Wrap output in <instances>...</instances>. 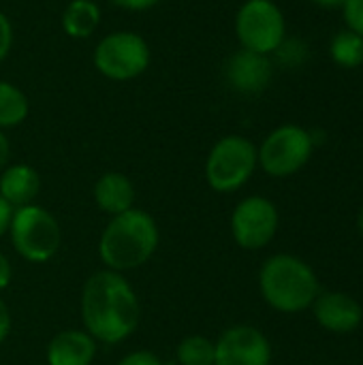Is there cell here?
Returning a JSON list of instances; mask_svg holds the SVG:
<instances>
[{
    "mask_svg": "<svg viewBox=\"0 0 363 365\" xmlns=\"http://www.w3.org/2000/svg\"><path fill=\"white\" fill-rule=\"evenodd\" d=\"M81 321L86 331L103 344L131 338L141 321L139 297L120 272L92 274L81 291Z\"/></svg>",
    "mask_w": 363,
    "mask_h": 365,
    "instance_id": "cell-1",
    "label": "cell"
},
{
    "mask_svg": "<svg viewBox=\"0 0 363 365\" xmlns=\"http://www.w3.org/2000/svg\"><path fill=\"white\" fill-rule=\"evenodd\" d=\"M158 240L156 220L148 212L133 207L109 220L98 242V257L107 269L122 274L148 263L158 248Z\"/></svg>",
    "mask_w": 363,
    "mask_h": 365,
    "instance_id": "cell-2",
    "label": "cell"
},
{
    "mask_svg": "<svg viewBox=\"0 0 363 365\" xmlns=\"http://www.w3.org/2000/svg\"><path fill=\"white\" fill-rule=\"evenodd\" d=\"M259 291L267 306L285 314L312 308L321 293L315 269L293 255L270 257L259 272Z\"/></svg>",
    "mask_w": 363,
    "mask_h": 365,
    "instance_id": "cell-3",
    "label": "cell"
},
{
    "mask_svg": "<svg viewBox=\"0 0 363 365\" xmlns=\"http://www.w3.org/2000/svg\"><path fill=\"white\" fill-rule=\"evenodd\" d=\"M152 62L148 41L135 30H113L105 34L92 51V64L109 81H133L141 77Z\"/></svg>",
    "mask_w": 363,
    "mask_h": 365,
    "instance_id": "cell-4",
    "label": "cell"
},
{
    "mask_svg": "<svg viewBox=\"0 0 363 365\" xmlns=\"http://www.w3.org/2000/svg\"><path fill=\"white\" fill-rule=\"evenodd\" d=\"M259 167L257 145L242 135H225L218 139L205 160L208 186L216 192L240 190Z\"/></svg>",
    "mask_w": 363,
    "mask_h": 365,
    "instance_id": "cell-5",
    "label": "cell"
},
{
    "mask_svg": "<svg viewBox=\"0 0 363 365\" xmlns=\"http://www.w3.org/2000/svg\"><path fill=\"white\" fill-rule=\"evenodd\" d=\"M9 235L15 252L28 263L49 261L62 242L58 220L36 203L13 210Z\"/></svg>",
    "mask_w": 363,
    "mask_h": 365,
    "instance_id": "cell-6",
    "label": "cell"
},
{
    "mask_svg": "<svg viewBox=\"0 0 363 365\" xmlns=\"http://www.w3.org/2000/svg\"><path fill=\"white\" fill-rule=\"evenodd\" d=\"M242 49L272 56L287 38V19L274 0H246L233 19Z\"/></svg>",
    "mask_w": 363,
    "mask_h": 365,
    "instance_id": "cell-7",
    "label": "cell"
},
{
    "mask_svg": "<svg viewBox=\"0 0 363 365\" xmlns=\"http://www.w3.org/2000/svg\"><path fill=\"white\" fill-rule=\"evenodd\" d=\"M315 150L310 130L297 124H282L274 128L257 148L259 167L272 178H289L302 171Z\"/></svg>",
    "mask_w": 363,
    "mask_h": 365,
    "instance_id": "cell-8",
    "label": "cell"
},
{
    "mask_svg": "<svg viewBox=\"0 0 363 365\" xmlns=\"http://www.w3.org/2000/svg\"><path fill=\"white\" fill-rule=\"evenodd\" d=\"M278 210L265 197L242 199L231 214V233L240 248L261 250L265 248L278 231Z\"/></svg>",
    "mask_w": 363,
    "mask_h": 365,
    "instance_id": "cell-9",
    "label": "cell"
},
{
    "mask_svg": "<svg viewBox=\"0 0 363 365\" xmlns=\"http://www.w3.org/2000/svg\"><path fill=\"white\" fill-rule=\"evenodd\" d=\"M214 365H270L272 344L263 331L250 325H235L214 342Z\"/></svg>",
    "mask_w": 363,
    "mask_h": 365,
    "instance_id": "cell-10",
    "label": "cell"
},
{
    "mask_svg": "<svg viewBox=\"0 0 363 365\" xmlns=\"http://www.w3.org/2000/svg\"><path fill=\"white\" fill-rule=\"evenodd\" d=\"M223 71L231 90L240 94H259L272 83L274 62L270 56L250 49H237L227 58Z\"/></svg>",
    "mask_w": 363,
    "mask_h": 365,
    "instance_id": "cell-11",
    "label": "cell"
},
{
    "mask_svg": "<svg viewBox=\"0 0 363 365\" xmlns=\"http://www.w3.org/2000/svg\"><path fill=\"white\" fill-rule=\"evenodd\" d=\"M317 323L332 334H353L363 321L362 304L342 291L319 293L312 304Z\"/></svg>",
    "mask_w": 363,
    "mask_h": 365,
    "instance_id": "cell-12",
    "label": "cell"
},
{
    "mask_svg": "<svg viewBox=\"0 0 363 365\" xmlns=\"http://www.w3.org/2000/svg\"><path fill=\"white\" fill-rule=\"evenodd\" d=\"M45 357L47 365H92L96 357V340L79 329L60 331L47 344Z\"/></svg>",
    "mask_w": 363,
    "mask_h": 365,
    "instance_id": "cell-13",
    "label": "cell"
},
{
    "mask_svg": "<svg viewBox=\"0 0 363 365\" xmlns=\"http://www.w3.org/2000/svg\"><path fill=\"white\" fill-rule=\"evenodd\" d=\"M41 190L39 171L26 163L6 165L0 171V197L15 210L34 203Z\"/></svg>",
    "mask_w": 363,
    "mask_h": 365,
    "instance_id": "cell-14",
    "label": "cell"
},
{
    "mask_svg": "<svg viewBox=\"0 0 363 365\" xmlns=\"http://www.w3.org/2000/svg\"><path fill=\"white\" fill-rule=\"evenodd\" d=\"M135 197L137 192L133 182L120 171H107L94 184V201L98 210L109 214L111 218L133 210Z\"/></svg>",
    "mask_w": 363,
    "mask_h": 365,
    "instance_id": "cell-15",
    "label": "cell"
},
{
    "mask_svg": "<svg viewBox=\"0 0 363 365\" xmlns=\"http://www.w3.org/2000/svg\"><path fill=\"white\" fill-rule=\"evenodd\" d=\"M60 26L66 36L83 41L101 26V6L94 0H71L60 15Z\"/></svg>",
    "mask_w": 363,
    "mask_h": 365,
    "instance_id": "cell-16",
    "label": "cell"
},
{
    "mask_svg": "<svg viewBox=\"0 0 363 365\" xmlns=\"http://www.w3.org/2000/svg\"><path fill=\"white\" fill-rule=\"evenodd\" d=\"M30 113V101L26 92L13 81L0 79V130L15 128L26 122Z\"/></svg>",
    "mask_w": 363,
    "mask_h": 365,
    "instance_id": "cell-17",
    "label": "cell"
},
{
    "mask_svg": "<svg viewBox=\"0 0 363 365\" xmlns=\"http://www.w3.org/2000/svg\"><path fill=\"white\" fill-rule=\"evenodd\" d=\"M329 56L342 68H359L363 64V38L349 28L340 30L329 43Z\"/></svg>",
    "mask_w": 363,
    "mask_h": 365,
    "instance_id": "cell-18",
    "label": "cell"
},
{
    "mask_svg": "<svg viewBox=\"0 0 363 365\" xmlns=\"http://www.w3.org/2000/svg\"><path fill=\"white\" fill-rule=\"evenodd\" d=\"M175 357L180 365H214V342L205 336H188L178 344Z\"/></svg>",
    "mask_w": 363,
    "mask_h": 365,
    "instance_id": "cell-19",
    "label": "cell"
},
{
    "mask_svg": "<svg viewBox=\"0 0 363 365\" xmlns=\"http://www.w3.org/2000/svg\"><path fill=\"white\" fill-rule=\"evenodd\" d=\"M272 56H276V60L282 66L295 68V66H302L308 60V45L302 43L300 38H285L280 43V47Z\"/></svg>",
    "mask_w": 363,
    "mask_h": 365,
    "instance_id": "cell-20",
    "label": "cell"
},
{
    "mask_svg": "<svg viewBox=\"0 0 363 365\" xmlns=\"http://www.w3.org/2000/svg\"><path fill=\"white\" fill-rule=\"evenodd\" d=\"M347 28L363 38V0H347L342 6Z\"/></svg>",
    "mask_w": 363,
    "mask_h": 365,
    "instance_id": "cell-21",
    "label": "cell"
},
{
    "mask_svg": "<svg viewBox=\"0 0 363 365\" xmlns=\"http://www.w3.org/2000/svg\"><path fill=\"white\" fill-rule=\"evenodd\" d=\"M13 24L9 15L0 9V64L9 58L11 47H13Z\"/></svg>",
    "mask_w": 363,
    "mask_h": 365,
    "instance_id": "cell-22",
    "label": "cell"
},
{
    "mask_svg": "<svg viewBox=\"0 0 363 365\" xmlns=\"http://www.w3.org/2000/svg\"><path fill=\"white\" fill-rule=\"evenodd\" d=\"M118 365H163V361L152 351H135V353H128Z\"/></svg>",
    "mask_w": 363,
    "mask_h": 365,
    "instance_id": "cell-23",
    "label": "cell"
},
{
    "mask_svg": "<svg viewBox=\"0 0 363 365\" xmlns=\"http://www.w3.org/2000/svg\"><path fill=\"white\" fill-rule=\"evenodd\" d=\"M163 0H111V4H116L118 9L124 11H133V13H141V11H150L156 4H160Z\"/></svg>",
    "mask_w": 363,
    "mask_h": 365,
    "instance_id": "cell-24",
    "label": "cell"
},
{
    "mask_svg": "<svg viewBox=\"0 0 363 365\" xmlns=\"http://www.w3.org/2000/svg\"><path fill=\"white\" fill-rule=\"evenodd\" d=\"M9 331H11V314H9V308H6V304L0 299V344L6 340Z\"/></svg>",
    "mask_w": 363,
    "mask_h": 365,
    "instance_id": "cell-25",
    "label": "cell"
},
{
    "mask_svg": "<svg viewBox=\"0 0 363 365\" xmlns=\"http://www.w3.org/2000/svg\"><path fill=\"white\" fill-rule=\"evenodd\" d=\"M11 216H13V207L0 197V237L9 231V225H11Z\"/></svg>",
    "mask_w": 363,
    "mask_h": 365,
    "instance_id": "cell-26",
    "label": "cell"
},
{
    "mask_svg": "<svg viewBox=\"0 0 363 365\" xmlns=\"http://www.w3.org/2000/svg\"><path fill=\"white\" fill-rule=\"evenodd\" d=\"M11 276H13L11 263H9V259L0 252V291H4V289L11 284Z\"/></svg>",
    "mask_w": 363,
    "mask_h": 365,
    "instance_id": "cell-27",
    "label": "cell"
},
{
    "mask_svg": "<svg viewBox=\"0 0 363 365\" xmlns=\"http://www.w3.org/2000/svg\"><path fill=\"white\" fill-rule=\"evenodd\" d=\"M9 156H11V143H9V137L0 130V171L9 165Z\"/></svg>",
    "mask_w": 363,
    "mask_h": 365,
    "instance_id": "cell-28",
    "label": "cell"
},
{
    "mask_svg": "<svg viewBox=\"0 0 363 365\" xmlns=\"http://www.w3.org/2000/svg\"><path fill=\"white\" fill-rule=\"evenodd\" d=\"M310 2L317 6H323V9H338V6L342 9L347 0H310Z\"/></svg>",
    "mask_w": 363,
    "mask_h": 365,
    "instance_id": "cell-29",
    "label": "cell"
},
{
    "mask_svg": "<svg viewBox=\"0 0 363 365\" xmlns=\"http://www.w3.org/2000/svg\"><path fill=\"white\" fill-rule=\"evenodd\" d=\"M357 229H359V233H362L363 237V205L362 210H359V214H357Z\"/></svg>",
    "mask_w": 363,
    "mask_h": 365,
    "instance_id": "cell-30",
    "label": "cell"
}]
</instances>
